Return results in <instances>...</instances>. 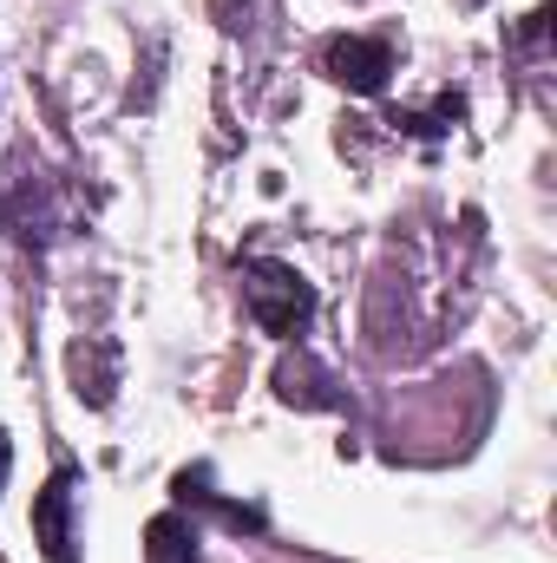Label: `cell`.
<instances>
[{"label":"cell","mask_w":557,"mask_h":563,"mask_svg":"<svg viewBox=\"0 0 557 563\" xmlns=\"http://www.w3.org/2000/svg\"><path fill=\"white\" fill-rule=\"evenodd\" d=\"M250 314L270 328V334H295L308 314H315V288L295 276L288 263H250Z\"/></svg>","instance_id":"cell-1"},{"label":"cell","mask_w":557,"mask_h":563,"mask_svg":"<svg viewBox=\"0 0 557 563\" xmlns=\"http://www.w3.org/2000/svg\"><path fill=\"white\" fill-rule=\"evenodd\" d=\"M73 485H79V472H53L46 492L33 498V538H40L46 563H73Z\"/></svg>","instance_id":"cell-2"},{"label":"cell","mask_w":557,"mask_h":563,"mask_svg":"<svg viewBox=\"0 0 557 563\" xmlns=\"http://www.w3.org/2000/svg\"><path fill=\"white\" fill-rule=\"evenodd\" d=\"M328 73L348 92H381L387 73H394V46H381V40H335L328 46Z\"/></svg>","instance_id":"cell-3"},{"label":"cell","mask_w":557,"mask_h":563,"mask_svg":"<svg viewBox=\"0 0 557 563\" xmlns=\"http://www.w3.org/2000/svg\"><path fill=\"white\" fill-rule=\"evenodd\" d=\"M144 558L151 563H197V525L177 518V511L151 518V531H144Z\"/></svg>","instance_id":"cell-4"}]
</instances>
